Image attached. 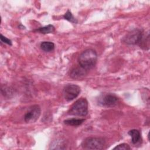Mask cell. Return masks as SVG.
Returning a JSON list of instances; mask_svg holds the SVG:
<instances>
[{
    "mask_svg": "<svg viewBox=\"0 0 150 150\" xmlns=\"http://www.w3.org/2000/svg\"><path fill=\"white\" fill-rule=\"evenodd\" d=\"M97 60V53L92 49L84 50L78 57L79 66L87 71H89L96 66Z\"/></svg>",
    "mask_w": 150,
    "mask_h": 150,
    "instance_id": "1",
    "label": "cell"
},
{
    "mask_svg": "<svg viewBox=\"0 0 150 150\" xmlns=\"http://www.w3.org/2000/svg\"><path fill=\"white\" fill-rule=\"evenodd\" d=\"M88 101L86 98H80L76 101L68 111V114L84 117L88 114Z\"/></svg>",
    "mask_w": 150,
    "mask_h": 150,
    "instance_id": "2",
    "label": "cell"
},
{
    "mask_svg": "<svg viewBox=\"0 0 150 150\" xmlns=\"http://www.w3.org/2000/svg\"><path fill=\"white\" fill-rule=\"evenodd\" d=\"M105 141L100 137H88L84 139L81 143V147L84 149L100 150L104 148Z\"/></svg>",
    "mask_w": 150,
    "mask_h": 150,
    "instance_id": "3",
    "label": "cell"
},
{
    "mask_svg": "<svg viewBox=\"0 0 150 150\" xmlns=\"http://www.w3.org/2000/svg\"><path fill=\"white\" fill-rule=\"evenodd\" d=\"M143 37L142 30L139 29H135L128 32L122 38L121 41L128 45H139Z\"/></svg>",
    "mask_w": 150,
    "mask_h": 150,
    "instance_id": "4",
    "label": "cell"
},
{
    "mask_svg": "<svg viewBox=\"0 0 150 150\" xmlns=\"http://www.w3.org/2000/svg\"><path fill=\"white\" fill-rule=\"evenodd\" d=\"M80 87L74 84H67L63 90L64 98L67 101H71L77 97L80 93Z\"/></svg>",
    "mask_w": 150,
    "mask_h": 150,
    "instance_id": "5",
    "label": "cell"
},
{
    "mask_svg": "<svg viewBox=\"0 0 150 150\" xmlns=\"http://www.w3.org/2000/svg\"><path fill=\"white\" fill-rule=\"evenodd\" d=\"M118 98L114 94L106 93L100 96L98 98V104L105 107H113L118 103Z\"/></svg>",
    "mask_w": 150,
    "mask_h": 150,
    "instance_id": "6",
    "label": "cell"
},
{
    "mask_svg": "<svg viewBox=\"0 0 150 150\" xmlns=\"http://www.w3.org/2000/svg\"><path fill=\"white\" fill-rule=\"evenodd\" d=\"M41 114V109L39 105L36 104L32 105L28 109L24 115V120L26 123L36 122Z\"/></svg>",
    "mask_w": 150,
    "mask_h": 150,
    "instance_id": "7",
    "label": "cell"
},
{
    "mask_svg": "<svg viewBox=\"0 0 150 150\" xmlns=\"http://www.w3.org/2000/svg\"><path fill=\"white\" fill-rule=\"evenodd\" d=\"M88 71L81 67L80 66L73 68L70 71V76L74 79H81L87 75Z\"/></svg>",
    "mask_w": 150,
    "mask_h": 150,
    "instance_id": "8",
    "label": "cell"
},
{
    "mask_svg": "<svg viewBox=\"0 0 150 150\" xmlns=\"http://www.w3.org/2000/svg\"><path fill=\"white\" fill-rule=\"evenodd\" d=\"M128 134L131 137V142L133 144H137L140 142L141 139V133L139 130L132 129L128 132Z\"/></svg>",
    "mask_w": 150,
    "mask_h": 150,
    "instance_id": "9",
    "label": "cell"
},
{
    "mask_svg": "<svg viewBox=\"0 0 150 150\" xmlns=\"http://www.w3.org/2000/svg\"><path fill=\"white\" fill-rule=\"evenodd\" d=\"M40 49L45 52H50L54 49V43L49 41H44L40 43Z\"/></svg>",
    "mask_w": 150,
    "mask_h": 150,
    "instance_id": "10",
    "label": "cell"
},
{
    "mask_svg": "<svg viewBox=\"0 0 150 150\" xmlns=\"http://www.w3.org/2000/svg\"><path fill=\"white\" fill-rule=\"evenodd\" d=\"M85 121L84 119L81 118H70L64 120V124L71 126H79Z\"/></svg>",
    "mask_w": 150,
    "mask_h": 150,
    "instance_id": "11",
    "label": "cell"
},
{
    "mask_svg": "<svg viewBox=\"0 0 150 150\" xmlns=\"http://www.w3.org/2000/svg\"><path fill=\"white\" fill-rule=\"evenodd\" d=\"M54 30H55L54 26L51 24H49L46 26L39 28L35 31L40 32V33H43V34H47V33H50L53 32Z\"/></svg>",
    "mask_w": 150,
    "mask_h": 150,
    "instance_id": "12",
    "label": "cell"
},
{
    "mask_svg": "<svg viewBox=\"0 0 150 150\" xmlns=\"http://www.w3.org/2000/svg\"><path fill=\"white\" fill-rule=\"evenodd\" d=\"M63 18L69 22H70L73 23H77V20L74 18L72 13L70 11V10H67V12L64 14L63 16Z\"/></svg>",
    "mask_w": 150,
    "mask_h": 150,
    "instance_id": "13",
    "label": "cell"
},
{
    "mask_svg": "<svg viewBox=\"0 0 150 150\" xmlns=\"http://www.w3.org/2000/svg\"><path fill=\"white\" fill-rule=\"evenodd\" d=\"M113 149H118V150H129L131 149V147L129 145L126 143L120 144L116 146H115Z\"/></svg>",
    "mask_w": 150,
    "mask_h": 150,
    "instance_id": "14",
    "label": "cell"
},
{
    "mask_svg": "<svg viewBox=\"0 0 150 150\" xmlns=\"http://www.w3.org/2000/svg\"><path fill=\"white\" fill-rule=\"evenodd\" d=\"M0 39H1V42L2 43L7 44V45H9V46H11V45H12V43L11 40H10L9 39L5 37V36H4L2 34H1Z\"/></svg>",
    "mask_w": 150,
    "mask_h": 150,
    "instance_id": "15",
    "label": "cell"
}]
</instances>
